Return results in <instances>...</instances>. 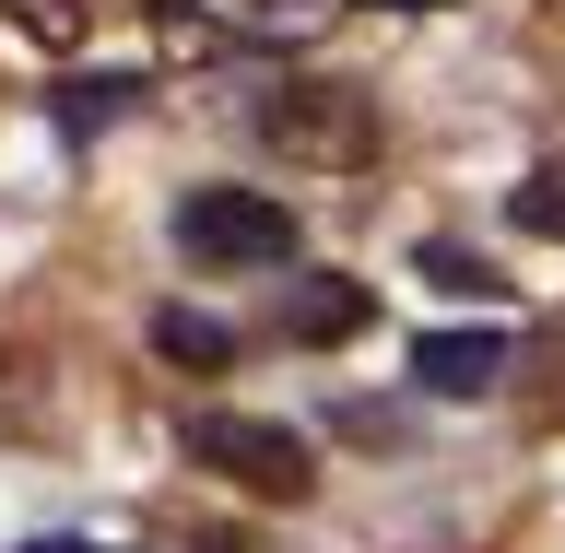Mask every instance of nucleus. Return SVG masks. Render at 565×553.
I'll use <instances>...</instances> for the list:
<instances>
[{"label":"nucleus","instance_id":"f257e3e1","mask_svg":"<svg viewBox=\"0 0 565 553\" xmlns=\"http://www.w3.org/2000/svg\"><path fill=\"white\" fill-rule=\"evenodd\" d=\"M259 141L307 177H353V166H377L388 118L365 106V83H271L259 95Z\"/></svg>","mask_w":565,"mask_h":553},{"label":"nucleus","instance_id":"f03ea898","mask_svg":"<svg viewBox=\"0 0 565 553\" xmlns=\"http://www.w3.org/2000/svg\"><path fill=\"white\" fill-rule=\"evenodd\" d=\"M166 236H177V259H201V272H271V259H295V201H259V189H189Z\"/></svg>","mask_w":565,"mask_h":553},{"label":"nucleus","instance_id":"7ed1b4c3","mask_svg":"<svg viewBox=\"0 0 565 553\" xmlns=\"http://www.w3.org/2000/svg\"><path fill=\"white\" fill-rule=\"evenodd\" d=\"M177 436H189V459H201V471L247 483L259 507H295V494L318 483V448L295 436V424H259V413H189Z\"/></svg>","mask_w":565,"mask_h":553},{"label":"nucleus","instance_id":"20e7f679","mask_svg":"<svg viewBox=\"0 0 565 553\" xmlns=\"http://www.w3.org/2000/svg\"><path fill=\"white\" fill-rule=\"evenodd\" d=\"M342 0H166L177 35H201V47H307Z\"/></svg>","mask_w":565,"mask_h":553},{"label":"nucleus","instance_id":"39448f33","mask_svg":"<svg viewBox=\"0 0 565 553\" xmlns=\"http://www.w3.org/2000/svg\"><path fill=\"white\" fill-rule=\"evenodd\" d=\"M507 353H519V342H507L494 318H483V330H424V342H413V389L483 401V389H507Z\"/></svg>","mask_w":565,"mask_h":553},{"label":"nucleus","instance_id":"423d86ee","mask_svg":"<svg viewBox=\"0 0 565 553\" xmlns=\"http://www.w3.org/2000/svg\"><path fill=\"white\" fill-rule=\"evenodd\" d=\"M377 318V295L353 272H295V295H282V342H307V353H330V342H353Z\"/></svg>","mask_w":565,"mask_h":553},{"label":"nucleus","instance_id":"0eeeda50","mask_svg":"<svg viewBox=\"0 0 565 553\" xmlns=\"http://www.w3.org/2000/svg\"><path fill=\"white\" fill-rule=\"evenodd\" d=\"M153 353H166V365H189V377H224V365H236V330H224V318H201V307H166V318H153Z\"/></svg>","mask_w":565,"mask_h":553},{"label":"nucleus","instance_id":"6e6552de","mask_svg":"<svg viewBox=\"0 0 565 553\" xmlns=\"http://www.w3.org/2000/svg\"><path fill=\"white\" fill-rule=\"evenodd\" d=\"M47 106H60V130H106V118H130V106H141V71H71Z\"/></svg>","mask_w":565,"mask_h":553},{"label":"nucleus","instance_id":"1a4fd4ad","mask_svg":"<svg viewBox=\"0 0 565 553\" xmlns=\"http://www.w3.org/2000/svg\"><path fill=\"white\" fill-rule=\"evenodd\" d=\"M507 377H530V424H565V318L507 353Z\"/></svg>","mask_w":565,"mask_h":553},{"label":"nucleus","instance_id":"9d476101","mask_svg":"<svg viewBox=\"0 0 565 553\" xmlns=\"http://www.w3.org/2000/svg\"><path fill=\"white\" fill-rule=\"evenodd\" d=\"M507 212H519L530 236H554V247H565V153H542V166L519 177V201H507Z\"/></svg>","mask_w":565,"mask_h":553},{"label":"nucleus","instance_id":"9b49d317","mask_svg":"<svg viewBox=\"0 0 565 553\" xmlns=\"http://www.w3.org/2000/svg\"><path fill=\"white\" fill-rule=\"evenodd\" d=\"M0 12H12L35 47H83V0H0Z\"/></svg>","mask_w":565,"mask_h":553},{"label":"nucleus","instance_id":"f8f14e48","mask_svg":"<svg viewBox=\"0 0 565 553\" xmlns=\"http://www.w3.org/2000/svg\"><path fill=\"white\" fill-rule=\"evenodd\" d=\"M424 283H448V295H507L494 259H471V247H424Z\"/></svg>","mask_w":565,"mask_h":553},{"label":"nucleus","instance_id":"ddd939ff","mask_svg":"<svg viewBox=\"0 0 565 553\" xmlns=\"http://www.w3.org/2000/svg\"><path fill=\"white\" fill-rule=\"evenodd\" d=\"M365 12H448V0H365Z\"/></svg>","mask_w":565,"mask_h":553},{"label":"nucleus","instance_id":"4468645a","mask_svg":"<svg viewBox=\"0 0 565 553\" xmlns=\"http://www.w3.org/2000/svg\"><path fill=\"white\" fill-rule=\"evenodd\" d=\"M47 553H83V542H47Z\"/></svg>","mask_w":565,"mask_h":553}]
</instances>
